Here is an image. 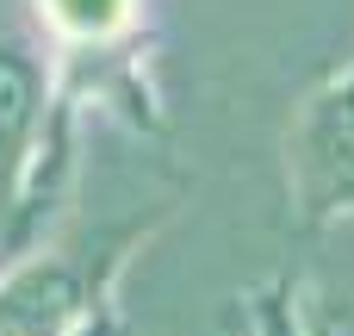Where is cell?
Returning <instances> with one entry per match:
<instances>
[{
    "instance_id": "1",
    "label": "cell",
    "mask_w": 354,
    "mask_h": 336,
    "mask_svg": "<svg viewBox=\"0 0 354 336\" xmlns=\"http://www.w3.org/2000/svg\"><path fill=\"white\" fill-rule=\"evenodd\" d=\"M286 175L305 224H324L354 206V69L299 106L286 137Z\"/></svg>"
},
{
    "instance_id": "2",
    "label": "cell",
    "mask_w": 354,
    "mask_h": 336,
    "mask_svg": "<svg viewBox=\"0 0 354 336\" xmlns=\"http://www.w3.org/2000/svg\"><path fill=\"white\" fill-rule=\"evenodd\" d=\"M112 262L118 256L87 268L75 256H56V262L19 268L0 287V336H81L93 324V306H100V287H106Z\"/></svg>"
},
{
    "instance_id": "3",
    "label": "cell",
    "mask_w": 354,
    "mask_h": 336,
    "mask_svg": "<svg viewBox=\"0 0 354 336\" xmlns=\"http://www.w3.org/2000/svg\"><path fill=\"white\" fill-rule=\"evenodd\" d=\"M37 125H44V62L0 19V231H19V200H25Z\"/></svg>"
},
{
    "instance_id": "4",
    "label": "cell",
    "mask_w": 354,
    "mask_h": 336,
    "mask_svg": "<svg viewBox=\"0 0 354 336\" xmlns=\"http://www.w3.org/2000/svg\"><path fill=\"white\" fill-rule=\"evenodd\" d=\"M44 19L75 44H100L131 25V0H44Z\"/></svg>"
}]
</instances>
